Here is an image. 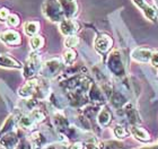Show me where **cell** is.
Segmentation results:
<instances>
[{"mask_svg": "<svg viewBox=\"0 0 158 149\" xmlns=\"http://www.w3.org/2000/svg\"><path fill=\"white\" fill-rule=\"evenodd\" d=\"M42 11L44 16L53 23H61L66 18L59 0H45L42 5Z\"/></svg>", "mask_w": 158, "mask_h": 149, "instance_id": "cell-1", "label": "cell"}, {"mask_svg": "<svg viewBox=\"0 0 158 149\" xmlns=\"http://www.w3.org/2000/svg\"><path fill=\"white\" fill-rule=\"evenodd\" d=\"M107 67L110 71L116 77H123L125 73L124 63H123V58L120 50H113L109 54L107 58Z\"/></svg>", "mask_w": 158, "mask_h": 149, "instance_id": "cell-2", "label": "cell"}, {"mask_svg": "<svg viewBox=\"0 0 158 149\" xmlns=\"http://www.w3.org/2000/svg\"><path fill=\"white\" fill-rule=\"evenodd\" d=\"M42 69V60L39 53L32 52L24 64V77L27 79L34 78L37 72H40Z\"/></svg>", "mask_w": 158, "mask_h": 149, "instance_id": "cell-3", "label": "cell"}, {"mask_svg": "<svg viewBox=\"0 0 158 149\" xmlns=\"http://www.w3.org/2000/svg\"><path fill=\"white\" fill-rule=\"evenodd\" d=\"M64 62L61 61V59L59 58H52V59L48 60L44 62V64H42V69L40 72L42 73V76L48 79V78H54L58 75H60V72L63 69V64Z\"/></svg>", "mask_w": 158, "mask_h": 149, "instance_id": "cell-4", "label": "cell"}, {"mask_svg": "<svg viewBox=\"0 0 158 149\" xmlns=\"http://www.w3.org/2000/svg\"><path fill=\"white\" fill-rule=\"evenodd\" d=\"M41 84H42V79H39V78H35V77L31 78L19 88L18 95L22 98H34V97H37L40 88H41Z\"/></svg>", "mask_w": 158, "mask_h": 149, "instance_id": "cell-5", "label": "cell"}, {"mask_svg": "<svg viewBox=\"0 0 158 149\" xmlns=\"http://www.w3.org/2000/svg\"><path fill=\"white\" fill-rule=\"evenodd\" d=\"M0 40L3 44L8 47H17L22 43L20 34L15 30H7L0 33Z\"/></svg>", "mask_w": 158, "mask_h": 149, "instance_id": "cell-6", "label": "cell"}, {"mask_svg": "<svg viewBox=\"0 0 158 149\" xmlns=\"http://www.w3.org/2000/svg\"><path fill=\"white\" fill-rule=\"evenodd\" d=\"M59 30L64 36H69V35H75L80 30V26L78 22L73 18H64L61 23H59Z\"/></svg>", "mask_w": 158, "mask_h": 149, "instance_id": "cell-7", "label": "cell"}, {"mask_svg": "<svg viewBox=\"0 0 158 149\" xmlns=\"http://www.w3.org/2000/svg\"><path fill=\"white\" fill-rule=\"evenodd\" d=\"M61 8L66 18H75L79 11V5L77 0H59Z\"/></svg>", "mask_w": 158, "mask_h": 149, "instance_id": "cell-8", "label": "cell"}, {"mask_svg": "<svg viewBox=\"0 0 158 149\" xmlns=\"http://www.w3.org/2000/svg\"><path fill=\"white\" fill-rule=\"evenodd\" d=\"M87 94H88V99L95 105H102L106 101L105 94L103 93V89H101L98 85H96L94 83L92 84Z\"/></svg>", "mask_w": 158, "mask_h": 149, "instance_id": "cell-9", "label": "cell"}, {"mask_svg": "<svg viewBox=\"0 0 158 149\" xmlns=\"http://www.w3.org/2000/svg\"><path fill=\"white\" fill-rule=\"evenodd\" d=\"M94 47L99 53H106L113 47V40L107 34H101L96 37Z\"/></svg>", "mask_w": 158, "mask_h": 149, "instance_id": "cell-10", "label": "cell"}, {"mask_svg": "<svg viewBox=\"0 0 158 149\" xmlns=\"http://www.w3.org/2000/svg\"><path fill=\"white\" fill-rule=\"evenodd\" d=\"M152 49H148V48H135L131 53L132 59L135 60L137 62H141V63H147L150 61L152 56Z\"/></svg>", "mask_w": 158, "mask_h": 149, "instance_id": "cell-11", "label": "cell"}, {"mask_svg": "<svg viewBox=\"0 0 158 149\" xmlns=\"http://www.w3.org/2000/svg\"><path fill=\"white\" fill-rule=\"evenodd\" d=\"M18 143H19V137L15 131L6 133L0 138V145L3 149H16Z\"/></svg>", "mask_w": 158, "mask_h": 149, "instance_id": "cell-12", "label": "cell"}, {"mask_svg": "<svg viewBox=\"0 0 158 149\" xmlns=\"http://www.w3.org/2000/svg\"><path fill=\"white\" fill-rule=\"evenodd\" d=\"M133 2L142 10L143 15H145L148 19L152 20V22H155V20L157 19V16H158L157 10H156L152 6H149L145 0H133Z\"/></svg>", "mask_w": 158, "mask_h": 149, "instance_id": "cell-13", "label": "cell"}, {"mask_svg": "<svg viewBox=\"0 0 158 149\" xmlns=\"http://www.w3.org/2000/svg\"><path fill=\"white\" fill-rule=\"evenodd\" d=\"M18 124H19V128L24 130H28V131H34L36 129V126H39V123L32 118L30 113L22 114L18 119Z\"/></svg>", "mask_w": 158, "mask_h": 149, "instance_id": "cell-14", "label": "cell"}, {"mask_svg": "<svg viewBox=\"0 0 158 149\" xmlns=\"http://www.w3.org/2000/svg\"><path fill=\"white\" fill-rule=\"evenodd\" d=\"M0 67L10 68V69H20L23 68V64L9 54H0Z\"/></svg>", "mask_w": 158, "mask_h": 149, "instance_id": "cell-15", "label": "cell"}, {"mask_svg": "<svg viewBox=\"0 0 158 149\" xmlns=\"http://www.w3.org/2000/svg\"><path fill=\"white\" fill-rule=\"evenodd\" d=\"M130 133H131L132 136L135 137L137 140H140V141H142V143H148V141H150V135H149L147 131H146L143 128H140L139 126H137V124H132L131 126H130Z\"/></svg>", "mask_w": 158, "mask_h": 149, "instance_id": "cell-16", "label": "cell"}, {"mask_svg": "<svg viewBox=\"0 0 158 149\" xmlns=\"http://www.w3.org/2000/svg\"><path fill=\"white\" fill-rule=\"evenodd\" d=\"M30 140L35 149H43L45 146H48V138L41 131H34L31 135Z\"/></svg>", "mask_w": 158, "mask_h": 149, "instance_id": "cell-17", "label": "cell"}, {"mask_svg": "<svg viewBox=\"0 0 158 149\" xmlns=\"http://www.w3.org/2000/svg\"><path fill=\"white\" fill-rule=\"evenodd\" d=\"M53 123L60 132L62 133L63 131H66L68 128H69V121L67 119L66 116L61 114V113H56L53 115Z\"/></svg>", "mask_w": 158, "mask_h": 149, "instance_id": "cell-18", "label": "cell"}, {"mask_svg": "<svg viewBox=\"0 0 158 149\" xmlns=\"http://www.w3.org/2000/svg\"><path fill=\"white\" fill-rule=\"evenodd\" d=\"M17 121H18V119H17V116L15 115V114H11V115L8 116V119L5 121L3 126H1V129H0V138L2 136H5L6 133L14 131L15 126H16Z\"/></svg>", "mask_w": 158, "mask_h": 149, "instance_id": "cell-19", "label": "cell"}, {"mask_svg": "<svg viewBox=\"0 0 158 149\" xmlns=\"http://www.w3.org/2000/svg\"><path fill=\"white\" fill-rule=\"evenodd\" d=\"M111 121H112V113H111V111L109 109H106V107L101 110L98 112V115H97V122H98L99 126L102 128H105L111 123Z\"/></svg>", "mask_w": 158, "mask_h": 149, "instance_id": "cell-20", "label": "cell"}, {"mask_svg": "<svg viewBox=\"0 0 158 149\" xmlns=\"http://www.w3.org/2000/svg\"><path fill=\"white\" fill-rule=\"evenodd\" d=\"M123 110H124L125 116L128 118L129 122L131 123V124H138V123L140 122V119H139L138 113H137V111L133 109V106H132L131 104L127 103V104H125V106L123 107Z\"/></svg>", "mask_w": 158, "mask_h": 149, "instance_id": "cell-21", "label": "cell"}, {"mask_svg": "<svg viewBox=\"0 0 158 149\" xmlns=\"http://www.w3.org/2000/svg\"><path fill=\"white\" fill-rule=\"evenodd\" d=\"M111 99V103H112L113 107H115L116 110L121 109V107H124L125 104H127V98L124 97L123 94H121L120 92H115V93H112V95L110 96Z\"/></svg>", "mask_w": 158, "mask_h": 149, "instance_id": "cell-22", "label": "cell"}, {"mask_svg": "<svg viewBox=\"0 0 158 149\" xmlns=\"http://www.w3.org/2000/svg\"><path fill=\"white\" fill-rule=\"evenodd\" d=\"M40 31V23L39 22H35V20H31V22H26L24 24V32L27 36H34V35H37Z\"/></svg>", "mask_w": 158, "mask_h": 149, "instance_id": "cell-23", "label": "cell"}, {"mask_svg": "<svg viewBox=\"0 0 158 149\" xmlns=\"http://www.w3.org/2000/svg\"><path fill=\"white\" fill-rule=\"evenodd\" d=\"M63 62L67 66H71L75 60L77 59V52L73 49H67L64 52H63Z\"/></svg>", "mask_w": 158, "mask_h": 149, "instance_id": "cell-24", "label": "cell"}, {"mask_svg": "<svg viewBox=\"0 0 158 149\" xmlns=\"http://www.w3.org/2000/svg\"><path fill=\"white\" fill-rule=\"evenodd\" d=\"M32 115V118H33L35 121H36L37 123H42V122H44L45 121V119H46V113H45V111L44 110H42V109H39V107H36V109H34V110H32L31 112H28Z\"/></svg>", "mask_w": 158, "mask_h": 149, "instance_id": "cell-25", "label": "cell"}, {"mask_svg": "<svg viewBox=\"0 0 158 149\" xmlns=\"http://www.w3.org/2000/svg\"><path fill=\"white\" fill-rule=\"evenodd\" d=\"M99 149H127V147L118 141H104L99 143Z\"/></svg>", "mask_w": 158, "mask_h": 149, "instance_id": "cell-26", "label": "cell"}, {"mask_svg": "<svg viewBox=\"0 0 158 149\" xmlns=\"http://www.w3.org/2000/svg\"><path fill=\"white\" fill-rule=\"evenodd\" d=\"M30 43H31L32 49H33L34 51H36V50L43 48V45H44V39H43V36H41V35H34V36L31 37Z\"/></svg>", "mask_w": 158, "mask_h": 149, "instance_id": "cell-27", "label": "cell"}, {"mask_svg": "<svg viewBox=\"0 0 158 149\" xmlns=\"http://www.w3.org/2000/svg\"><path fill=\"white\" fill-rule=\"evenodd\" d=\"M78 44H79V37L77 36L76 34H75V35L67 36L66 40H64V47H66L67 49H73V48H76Z\"/></svg>", "mask_w": 158, "mask_h": 149, "instance_id": "cell-28", "label": "cell"}, {"mask_svg": "<svg viewBox=\"0 0 158 149\" xmlns=\"http://www.w3.org/2000/svg\"><path fill=\"white\" fill-rule=\"evenodd\" d=\"M6 24L9 27H17L20 24V18L16 14H10L6 20Z\"/></svg>", "mask_w": 158, "mask_h": 149, "instance_id": "cell-29", "label": "cell"}, {"mask_svg": "<svg viewBox=\"0 0 158 149\" xmlns=\"http://www.w3.org/2000/svg\"><path fill=\"white\" fill-rule=\"evenodd\" d=\"M114 135H115V137H118V139H123V138H125L129 135V131L123 126L118 124L114 128Z\"/></svg>", "mask_w": 158, "mask_h": 149, "instance_id": "cell-30", "label": "cell"}, {"mask_svg": "<svg viewBox=\"0 0 158 149\" xmlns=\"http://www.w3.org/2000/svg\"><path fill=\"white\" fill-rule=\"evenodd\" d=\"M16 149H34V147L31 140L24 138V139L19 140V143L17 145Z\"/></svg>", "mask_w": 158, "mask_h": 149, "instance_id": "cell-31", "label": "cell"}, {"mask_svg": "<svg viewBox=\"0 0 158 149\" xmlns=\"http://www.w3.org/2000/svg\"><path fill=\"white\" fill-rule=\"evenodd\" d=\"M9 15H10V11L8 8H6V7H0V22L6 23V20Z\"/></svg>", "mask_w": 158, "mask_h": 149, "instance_id": "cell-32", "label": "cell"}, {"mask_svg": "<svg viewBox=\"0 0 158 149\" xmlns=\"http://www.w3.org/2000/svg\"><path fill=\"white\" fill-rule=\"evenodd\" d=\"M84 149H99V145H96L94 140L90 139L84 145Z\"/></svg>", "mask_w": 158, "mask_h": 149, "instance_id": "cell-33", "label": "cell"}, {"mask_svg": "<svg viewBox=\"0 0 158 149\" xmlns=\"http://www.w3.org/2000/svg\"><path fill=\"white\" fill-rule=\"evenodd\" d=\"M64 149H84V143L81 141H75V143H73Z\"/></svg>", "mask_w": 158, "mask_h": 149, "instance_id": "cell-34", "label": "cell"}, {"mask_svg": "<svg viewBox=\"0 0 158 149\" xmlns=\"http://www.w3.org/2000/svg\"><path fill=\"white\" fill-rule=\"evenodd\" d=\"M150 63H152L154 67H158V50L154 51L152 56V59H150Z\"/></svg>", "mask_w": 158, "mask_h": 149, "instance_id": "cell-35", "label": "cell"}, {"mask_svg": "<svg viewBox=\"0 0 158 149\" xmlns=\"http://www.w3.org/2000/svg\"><path fill=\"white\" fill-rule=\"evenodd\" d=\"M139 149H158V146H154V147H143V148H139Z\"/></svg>", "mask_w": 158, "mask_h": 149, "instance_id": "cell-36", "label": "cell"}, {"mask_svg": "<svg viewBox=\"0 0 158 149\" xmlns=\"http://www.w3.org/2000/svg\"><path fill=\"white\" fill-rule=\"evenodd\" d=\"M157 5H158V0H157Z\"/></svg>", "mask_w": 158, "mask_h": 149, "instance_id": "cell-37", "label": "cell"}]
</instances>
